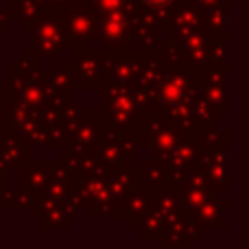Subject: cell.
<instances>
[{
  "label": "cell",
  "mask_w": 249,
  "mask_h": 249,
  "mask_svg": "<svg viewBox=\"0 0 249 249\" xmlns=\"http://www.w3.org/2000/svg\"><path fill=\"white\" fill-rule=\"evenodd\" d=\"M149 7H164V4H168L171 0H144Z\"/></svg>",
  "instance_id": "obj_1"
}]
</instances>
